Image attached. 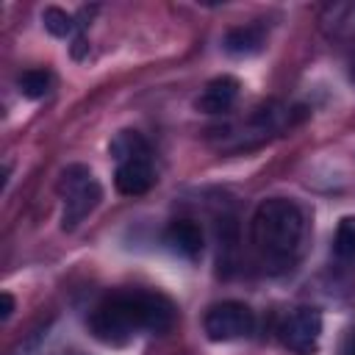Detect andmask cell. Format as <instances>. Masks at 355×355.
Instances as JSON below:
<instances>
[{
  "instance_id": "8fae6325",
  "label": "cell",
  "mask_w": 355,
  "mask_h": 355,
  "mask_svg": "<svg viewBox=\"0 0 355 355\" xmlns=\"http://www.w3.org/2000/svg\"><path fill=\"white\" fill-rule=\"evenodd\" d=\"M333 252L338 261H355V216H344L333 236Z\"/></svg>"
},
{
  "instance_id": "5bb4252c",
  "label": "cell",
  "mask_w": 355,
  "mask_h": 355,
  "mask_svg": "<svg viewBox=\"0 0 355 355\" xmlns=\"http://www.w3.org/2000/svg\"><path fill=\"white\" fill-rule=\"evenodd\" d=\"M338 355H355V327H349L338 344Z\"/></svg>"
},
{
  "instance_id": "9c48e42d",
  "label": "cell",
  "mask_w": 355,
  "mask_h": 355,
  "mask_svg": "<svg viewBox=\"0 0 355 355\" xmlns=\"http://www.w3.org/2000/svg\"><path fill=\"white\" fill-rule=\"evenodd\" d=\"M225 50L230 55H255L263 50L266 44V28L261 22H247V25H236L225 33L222 39Z\"/></svg>"
},
{
  "instance_id": "277c9868",
  "label": "cell",
  "mask_w": 355,
  "mask_h": 355,
  "mask_svg": "<svg viewBox=\"0 0 355 355\" xmlns=\"http://www.w3.org/2000/svg\"><path fill=\"white\" fill-rule=\"evenodd\" d=\"M202 330L211 341H239L255 330V313L247 302L222 300L205 311Z\"/></svg>"
},
{
  "instance_id": "8992f818",
  "label": "cell",
  "mask_w": 355,
  "mask_h": 355,
  "mask_svg": "<svg viewBox=\"0 0 355 355\" xmlns=\"http://www.w3.org/2000/svg\"><path fill=\"white\" fill-rule=\"evenodd\" d=\"M153 183H155V169H153L150 153L130 155V158H125V161L116 164L114 186H116L119 194H125V197H139V194L150 191Z\"/></svg>"
},
{
  "instance_id": "ba28073f",
  "label": "cell",
  "mask_w": 355,
  "mask_h": 355,
  "mask_svg": "<svg viewBox=\"0 0 355 355\" xmlns=\"http://www.w3.org/2000/svg\"><path fill=\"white\" fill-rule=\"evenodd\" d=\"M164 241L169 244L172 252L183 255L189 261L200 258V252H202V230L191 219H175V222H169V227L164 233Z\"/></svg>"
},
{
  "instance_id": "4fadbf2b",
  "label": "cell",
  "mask_w": 355,
  "mask_h": 355,
  "mask_svg": "<svg viewBox=\"0 0 355 355\" xmlns=\"http://www.w3.org/2000/svg\"><path fill=\"white\" fill-rule=\"evenodd\" d=\"M42 22H44V28H47L53 36H58V39L72 36V31H75V25H78L72 14H67L64 8H55V6H50V8L42 11Z\"/></svg>"
},
{
  "instance_id": "30bf717a",
  "label": "cell",
  "mask_w": 355,
  "mask_h": 355,
  "mask_svg": "<svg viewBox=\"0 0 355 355\" xmlns=\"http://www.w3.org/2000/svg\"><path fill=\"white\" fill-rule=\"evenodd\" d=\"M17 86L28 100H42L53 89V75L47 69H28L17 78Z\"/></svg>"
},
{
  "instance_id": "52a82bcc",
  "label": "cell",
  "mask_w": 355,
  "mask_h": 355,
  "mask_svg": "<svg viewBox=\"0 0 355 355\" xmlns=\"http://www.w3.org/2000/svg\"><path fill=\"white\" fill-rule=\"evenodd\" d=\"M239 80L233 75H219L214 80L205 83V89L200 92V97L194 100V108L200 114H225L233 108L236 97H239Z\"/></svg>"
},
{
  "instance_id": "6da1fadb",
  "label": "cell",
  "mask_w": 355,
  "mask_h": 355,
  "mask_svg": "<svg viewBox=\"0 0 355 355\" xmlns=\"http://www.w3.org/2000/svg\"><path fill=\"white\" fill-rule=\"evenodd\" d=\"M175 324V305L158 291H119L105 297L89 316V330L97 341L119 347L141 330L166 333Z\"/></svg>"
},
{
  "instance_id": "3957f363",
  "label": "cell",
  "mask_w": 355,
  "mask_h": 355,
  "mask_svg": "<svg viewBox=\"0 0 355 355\" xmlns=\"http://www.w3.org/2000/svg\"><path fill=\"white\" fill-rule=\"evenodd\" d=\"M58 191L64 197V214H61V227L64 230H72L78 227V222H83L103 200V189L100 183L94 180V175L80 166V164H72L61 172V180H58Z\"/></svg>"
},
{
  "instance_id": "9a60e30c",
  "label": "cell",
  "mask_w": 355,
  "mask_h": 355,
  "mask_svg": "<svg viewBox=\"0 0 355 355\" xmlns=\"http://www.w3.org/2000/svg\"><path fill=\"white\" fill-rule=\"evenodd\" d=\"M11 311H14V297H11L8 291H3V294H0V319L6 322V319L11 316Z\"/></svg>"
},
{
  "instance_id": "5b68a950",
  "label": "cell",
  "mask_w": 355,
  "mask_h": 355,
  "mask_svg": "<svg viewBox=\"0 0 355 355\" xmlns=\"http://www.w3.org/2000/svg\"><path fill=\"white\" fill-rule=\"evenodd\" d=\"M280 344L294 355H316L322 338V313L311 305L288 311L277 327Z\"/></svg>"
},
{
  "instance_id": "7c38bea8",
  "label": "cell",
  "mask_w": 355,
  "mask_h": 355,
  "mask_svg": "<svg viewBox=\"0 0 355 355\" xmlns=\"http://www.w3.org/2000/svg\"><path fill=\"white\" fill-rule=\"evenodd\" d=\"M111 153H114L116 161H125V158H130V155L150 153V147H147V141H144L136 130H122V133L111 141Z\"/></svg>"
},
{
  "instance_id": "7a4b0ae2",
  "label": "cell",
  "mask_w": 355,
  "mask_h": 355,
  "mask_svg": "<svg viewBox=\"0 0 355 355\" xmlns=\"http://www.w3.org/2000/svg\"><path fill=\"white\" fill-rule=\"evenodd\" d=\"M302 239L305 216L294 200L269 197L255 208L250 222V241L261 263L269 269H288L302 250Z\"/></svg>"
}]
</instances>
